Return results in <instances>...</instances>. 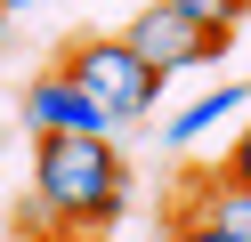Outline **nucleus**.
Returning a JSON list of instances; mask_svg holds the SVG:
<instances>
[{"instance_id": "nucleus-5", "label": "nucleus", "mask_w": 251, "mask_h": 242, "mask_svg": "<svg viewBox=\"0 0 251 242\" xmlns=\"http://www.w3.org/2000/svg\"><path fill=\"white\" fill-rule=\"evenodd\" d=\"M170 226H202V234L219 242H251V194L227 186V177H211V186H186L178 210H170Z\"/></svg>"}, {"instance_id": "nucleus-6", "label": "nucleus", "mask_w": 251, "mask_h": 242, "mask_svg": "<svg viewBox=\"0 0 251 242\" xmlns=\"http://www.w3.org/2000/svg\"><path fill=\"white\" fill-rule=\"evenodd\" d=\"M243 113H251V81H227V89H211V97H202V105H186L178 121L162 129V137H170V145H178V154H186V145H202V137H211L219 121H243Z\"/></svg>"}, {"instance_id": "nucleus-2", "label": "nucleus", "mask_w": 251, "mask_h": 242, "mask_svg": "<svg viewBox=\"0 0 251 242\" xmlns=\"http://www.w3.org/2000/svg\"><path fill=\"white\" fill-rule=\"evenodd\" d=\"M57 73H65L73 89H81L89 105L114 121V137H122V129H138V121L154 113V97H162V81H154L130 48H122V32H89V41H73Z\"/></svg>"}, {"instance_id": "nucleus-3", "label": "nucleus", "mask_w": 251, "mask_h": 242, "mask_svg": "<svg viewBox=\"0 0 251 242\" xmlns=\"http://www.w3.org/2000/svg\"><path fill=\"white\" fill-rule=\"evenodd\" d=\"M227 41L235 32H211V24H195V16H178V8H138V24L122 32V48H130L138 65H146L154 81H170V73H186V65H211V57H227Z\"/></svg>"}, {"instance_id": "nucleus-10", "label": "nucleus", "mask_w": 251, "mask_h": 242, "mask_svg": "<svg viewBox=\"0 0 251 242\" xmlns=\"http://www.w3.org/2000/svg\"><path fill=\"white\" fill-rule=\"evenodd\" d=\"M33 242H89V234H73V226H49V234H33Z\"/></svg>"}, {"instance_id": "nucleus-8", "label": "nucleus", "mask_w": 251, "mask_h": 242, "mask_svg": "<svg viewBox=\"0 0 251 242\" xmlns=\"http://www.w3.org/2000/svg\"><path fill=\"white\" fill-rule=\"evenodd\" d=\"M219 177L251 194V113H243V137H235V145H227V161H219Z\"/></svg>"}, {"instance_id": "nucleus-7", "label": "nucleus", "mask_w": 251, "mask_h": 242, "mask_svg": "<svg viewBox=\"0 0 251 242\" xmlns=\"http://www.w3.org/2000/svg\"><path fill=\"white\" fill-rule=\"evenodd\" d=\"M162 8L195 16V24H211V32H235V24L251 16V0H162Z\"/></svg>"}, {"instance_id": "nucleus-11", "label": "nucleus", "mask_w": 251, "mask_h": 242, "mask_svg": "<svg viewBox=\"0 0 251 242\" xmlns=\"http://www.w3.org/2000/svg\"><path fill=\"white\" fill-rule=\"evenodd\" d=\"M0 8H17V0H0Z\"/></svg>"}, {"instance_id": "nucleus-4", "label": "nucleus", "mask_w": 251, "mask_h": 242, "mask_svg": "<svg viewBox=\"0 0 251 242\" xmlns=\"http://www.w3.org/2000/svg\"><path fill=\"white\" fill-rule=\"evenodd\" d=\"M25 121H33V137H114V121H105L65 73H41L33 89H25Z\"/></svg>"}, {"instance_id": "nucleus-9", "label": "nucleus", "mask_w": 251, "mask_h": 242, "mask_svg": "<svg viewBox=\"0 0 251 242\" xmlns=\"http://www.w3.org/2000/svg\"><path fill=\"white\" fill-rule=\"evenodd\" d=\"M170 242H219V234H202V226H170Z\"/></svg>"}, {"instance_id": "nucleus-1", "label": "nucleus", "mask_w": 251, "mask_h": 242, "mask_svg": "<svg viewBox=\"0 0 251 242\" xmlns=\"http://www.w3.org/2000/svg\"><path fill=\"white\" fill-rule=\"evenodd\" d=\"M33 202L73 234H98L130 210V161L114 137H41L33 145Z\"/></svg>"}]
</instances>
